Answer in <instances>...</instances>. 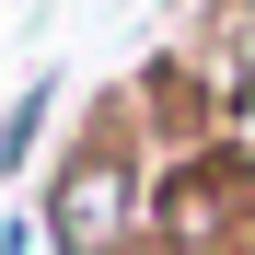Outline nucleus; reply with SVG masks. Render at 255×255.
I'll return each instance as SVG.
<instances>
[{
  "label": "nucleus",
  "mask_w": 255,
  "mask_h": 255,
  "mask_svg": "<svg viewBox=\"0 0 255 255\" xmlns=\"http://www.w3.org/2000/svg\"><path fill=\"white\" fill-rule=\"evenodd\" d=\"M128 209H139V174L116 151H70V174L47 186V232H58V255H116Z\"/></svg>",
  "instance_id": "f257e3e1"
},
{
  "label": "nucleus",
  "mask_w": 255,
  "mask_h": 255,
  "mask_svg": "<svg viewBox=\"0 0 255 255\" xmlns=\"http://www.w3.org/2000/svg\"><path fill=\"white\" fill-rule=\"evenodd\" d=\"M162 232L186 255L232 232V162H186V174H162Z\"/></svg>",
  "instance_id": "f03ea898"
},
{
  "label": "nucleus",
  "mask_w": 255,
  "mask_h": 255,
  "mask_svg": "<svg viewBox=\"0 0 255 255\" xmlns=\"http://www.w3.org/2000/svg\"><path fill=\"white\" fill-rule=\"evenodd\" d=\"M47 105H58V81H23V93H12V116H0V174H23V162H35V139H47Z\"/></svg>",
  "instance_id": "7ed1b4c3"
}]
</instances>
